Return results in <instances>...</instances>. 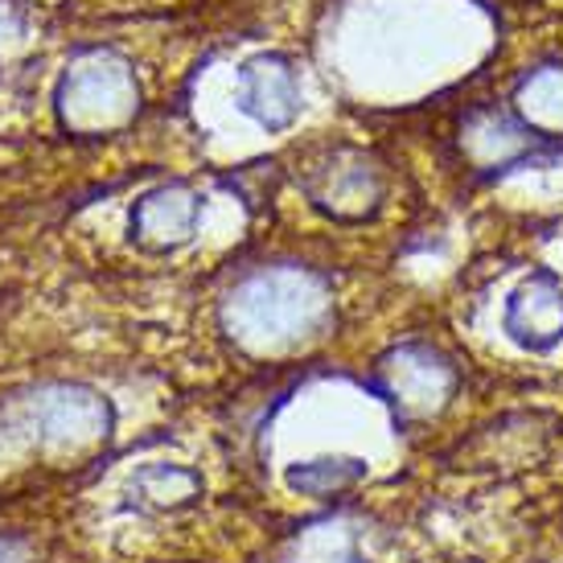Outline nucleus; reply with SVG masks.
<instances>
[{
	"instance_id": "nucleus-6",
	"label": "nucleus",
	"mask_w": 563,
	"mask_h": 563,
	"mask_svg": "<svg viewBox=\"0 0 563 563\" xmlns=\"http://www.w3.org/2000/svg\"><path fill=\"white\" fill-rule=\"evenodd\" d=\"M534 144H543L518 124V115H501V111H473L461 124V148L465 157L477 161V169H506L531 153Z\"/></svg>"
},
{
	"instance_id": "nucleus-8",
	"label": "nucleus",
	"mask_w": 563,
	"mask_h": 563,
	"mask_svg": "<svg viewBox=\"0 0 563 563\" xmlns=\"http://www.w3.org/2000/svg\"><path fill=\"white\" fill-rule=\"evenodd\" d=\"M194 219H198V202L181 186H165L157 194H148L141 214H136L141 235L161 239V243H186L189 231H194Z\"/></svg>"
},
{
	"instance_id": "nucleus-1",
	"label": "nucleus",
	"mask_w": 563,
	"mask_h": 563,
	"mask_svg": "<svg viewBox=\"0 0 563 563\" xmlns=\"http://www.w3.org/2000/svg\"><path fill=\"white\" fill-rule=\"evenodd\" d=\"M239 338H264L267 345H284L305 338L300 329H313L325 317V288L305 272H267L239 288L235 297Z\"/></svg>"
},
{
	"instance_id": "nucleus-5",
	"label": "nucleus",
	"mask_w": 563,
	"mask_h": 563,
	"mask_svg": "<svg viewBox=\"0 0 563 563\" xmlns=\"http://www.w3.org/2000/svg\"><path fill=\"white\" fill-rule=\"evenodd\" d=\"M239 108L255 115L264 128H284L292 124V115L300 111V91L292 66L264 54V58H251L239 75Z\"/></svg>"
},
{
	"instance_id": "nucleus-3",
	"label": "nucleus",
	"mask_w": 563,
	"mask_h": 563,
	"mask_svg": "<svg viewBox=\"0 0 563 563\" xmlns=\"http://www.w3.org/2000/svg\"><path fill=\"white\" fill-rule=\"evenodd\" d=\"M501 325L522 350L534 354L555 350L563 342V284L551 272H534L531 280H522L510 292Z\"/></svg>"
},
{
	"instance_id": "nucleus-9",
	"label": "nucleus",
	"mask_w": 563,
	"mask_h": 563,
	"mask_svg": "<svg viewBox=\"0 0 563 563\" xmlns=\"http://www.w3.org/2000/svg\"><path fill=\"white\" fill-rule=\"evenodd\" d=\"M366 473L362 461H309L300 470L288 473V482L297 485L300 494H313V498H329L345 485H354Z\"/></svg>"
},
{
	"instance_id": "nucleus-2",
	"label": "nucleus",
	"mask_w": 563,
	"mask_h": 563,
	"mask_svg": "<svg viewBox=\"0 0 563 563\" xmlns=\"http://www.w3.org/2000/svg\"><path fill=\"white\" fill-rule=\"evenodd\" d=\"M317 210H325L333 219H366L383 202V173L375 157H366L358 148H338L325 165L305 181Z\"/></svg>"
},
{
	"instance_id": "nucleus-7",
	"label": "nucleus",
	"mask_w": 563,
	"mask_h": 563,
	"mask_svg": "<svg viewBox=\"0 0 563 563\" xmlns=\"http://www.w3.org/2000/svg\"><path fill=\"white\" fill-rule=\"evenodd\" d=\"M515 115L539 141H563V63H543L518 79Z\"/></svg>"
},
{
	"instance_id": "nucleus-4",
	"label": "nucleus",
	"mask_w": 563,
	"mask_h": 563,
	"mask_svg": "<svg viewBox=\"0 0 563 563\" xmlns=\"http://www.w3.org/2000/svg\"><path fill=\"white\" fill-rule=\"evenodd\" d=\"M387 375L395 378L391 404H399L404 411H416V416L444 411L456 391V371L440 350H428V345L395 350L391 362H387Z\"/></svg>"
}]
</instances>
